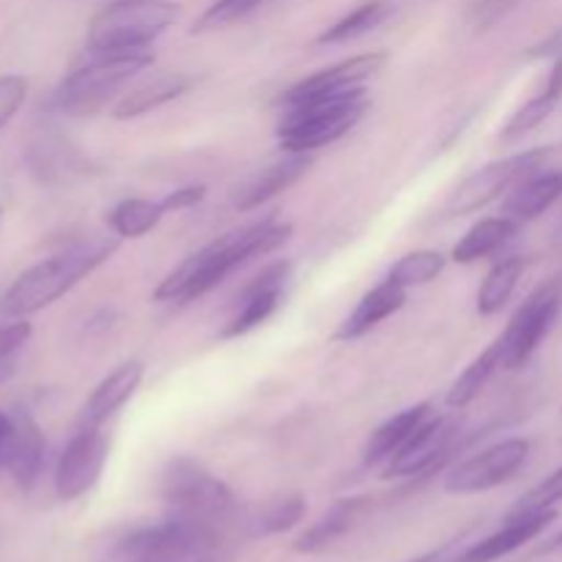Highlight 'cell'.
I'll use <instances>...</instances> for the list:
<instances>
[{"label": "cell", "mask_w": 562, "mask_h": 562, "mask_svg": "<svg viewBox=\"0 0 562 562\" xmlns=\"http://www.w3.org/2000/svg\"><path fill=\"white\" fill-rule=\"evenodd\" d=\"M527 60H547V58H560L562 55V25L558 31L549 33L547 38H541L538 44H532L530 49H527Z\"/></svg>", "instance_id": "39"}, {"label": "cell", "mask_w": 562, "mask_h": 562, "mask_svg": "<svg viewBox=\"0 0 562 562\" xmlns=\"http://www.w3.org/2000/svg\"><path fill=\"white\" fill-rule=\"evenodd\" d=\"M110 442L102 428L77 426L66 448L60 450L58 467H55V494L64 503L80 499L82 494L91 492L102 477L104 464H108Z\"/></svg>", "instance_id": "11"}, {"label": "cell", "mask_w": 562, "mask_h": 562, "mask_svg": "<svg viewBox=\"0 0 562 562\" xmlns=\"http://www.w3.org/2000/svg\"><path fill=\"white\" fill-rule=\"evenodd\" d=\"M384 58H387V53H366L355 55V58L349 60H340V64L329 66V69H322L316 71V75L305 77V80L294 82V86L283 93L280 104H283V108H291V104L311 102V99L338 97V93L362 88L368 77H373L382 69Z\"/></svg>", "instance_id": "14"}, {"label": "cell", "mask_w": 562, "mask_h": 562, "mask_svg": "<svg viewBox=\"0 0 562 562\" xmlns=\"http://www.w3.org/2000/svg\"><path fill=\"white\" fill-rule=\"evenodd\" d=\"M470 543H472L470 536H461V538H456V541L445 543V547L434 549V552L423 554V558L409 560V562H459L461 552H464V549L470 547Z\"/></svg>", "instance_id": "40"}, {"label": "cell", "mask_w": 562, "mask_h": 562, "mask_svg": "<svg viewBox=\"0 0 562 562\" xmlns=\"http://www.w3.org/2000/svg\"><path fill=\"white\" fill-rule=\"evenodd\" d=\"M307 505L302 494H289V497H278L272 503L263 505L258 516L252 519V532L256 536H278V532L291 530L302 521Z\"/></svg>", "instance_id": "32"}, {"label": "cell", "mask_w": 562, "mask_h": 562, "mask_svg": "<svg viewBox=\"0 0 562 562\" xmlns=\"http://www.w3.org/2000/svg\"><path fill=\"white\" fill-rule=\"evenodd\" d=\"M168 214L162 201H146V198H126L119 206L110 209L108 228L119 239H140L148 231L159 225V220Z\"/></svg>", "instance_id": "27"}, {"label": "cell", "mask_w": 562, "mask_h": 562, "mask_svg": "<svg viewBox=\"0 0 562 562\" xmlns=\"http://www.w3.org/2000/svg\"><path fill=\"white\" fill-rule=\"evenodd\" d=\"M27 77L22 75H0V130L11 124L27 99Z\"/></svg>", "instance_id": "36"}, {"label": "cell", "mask_w": 562, "mask_h": 562, "mask_svg": "<svg viewBox=\"0 0 562 562\" xmlns=\"http://www.w3.org/2000/svg\"><path fill=\"white\" fill-rule=\"evenodd\" d=\"M311 165L313 159L307 157V154H289L283 162H274L272 168L258 173L245 190H239L234 206L239 209V212H252V209L263 206V203H269L272 198H278L280 192L289 190L291 184H296V181L311 170Z\"/></svg>", "instance_id": "21"}, {"label": "cell", "mask_w": 562, "mask_h": 562, "mask_svg": "<svg viewBox=\"0 0 562 562\" xmlns=\"http://www.w3.org/2000/svg\"><path fill=\"white\" fill-rule=\"evenodd\" d=\"M217 532L184 519L130 527L104 538L93 562H214L220 549Z\"/></svg>", "instance_id": "3"}, {"label": "cell", "mask_w": 562, "mask_h": 562, "mask_svg": "<svg viewBox=\"0 0 562 562\" xmlns=\"http://www.w3.org/2000/svg\"><path fill=\"white\" fill-rule=\"evenodd\" d=\"M263 0H214L195 22H192L190 33L195 36H203V33H214V31H223V27L234 25V22L245 20L247 14L261 5Z\"/></svg>", "instance_id": "34"}, {"label": "cell", "mask_w": 562, "mask_h": 562, "mask_svg": "<svg viewBox=\"0 0 562 562\" xmlns=\"http://www.w3.org/2000/svg\"><path fill=\"white\" fill-rule=\"evenodd\" d=\"M119 236H99V239L77 241L44 261L33 263L31 269L20 274L14 283L0 296V316L5 318H27L33 313L44 311L60 296L69 294L82 278L102 267L115 250H119Z\"/></svg>", "instance_id": "2"}, {"label": "cell", "mask_w": 562, "mask_h": 562, "mask_svg": "<svg viewBox=\"0 0 562 562\" xmlns=\"http://www.w3.org/2000/svg\"><path fill=\"white\" fill-rule=\"evenodd\" d=\"M558 519V510H538V514L527 516H508L505 527H499L492 536L481 538V541H472L470 547L461 552L459 562H497L508 554H514L516 549H521L525 543L536 541L543 530H547L552 521Z\"/></svg>", "instance_id": "16"}, {"label": "cell", "mask_w": 562, "mask_h": 562, "mask_svg": "<svg viewBox=\"0 0 562 562\" xmlns=\"http://www.w3.org/2000/svg\"><path fill=\"white\" fill-rule=\"evenodd\" d=\"M203 198H206V187L192 184V187H181V190L168 192V195L162 198V203L165 209H168V214H173V212H181V209L195 206V203H201Z\"/></svg>", "instance_id": "38"}, {"label": "cell", "mask_w": 562, "mask_h": 562, "mask_svg": "<svg viewBox=\"0 0 562 562\" xmlns=\"http://www.w3.org/2000/svg\"><path fill=\"white\" fill-rule=\"evenodd\" d=\"M143 368L140 360H126L115 368L110 376H104L102 382L97 384L91 395H88L86 406L80 412V423L77 426H88V428H102L126 401L135 395V390L140 387L143 382Z\"/></svg>", "instance_id": "17"}, {"label": "cell", "mask_w": 562, "mask_h": 562, "mask_svg": "<svg viewBox=\"0 0 562 562\" xmlns=\"http://www.w3.org/2000/svg\"><path fill=\"white\" fill-rule=\"evenodd\" d=\"M530 456L527 439H503L481 453L470 456L445 477V492L448 494H481L508 483L516 472L525 467Z\"/></svg>", "instance_id": "10"}, {"label": "cell", "mask_w": 562, "mask_h": 562, "mask_svg": "<svg viewBox=\"0 0 562 562\" xmlns=\"http://www.w3.org/2000/svg\"><path fill=\"white\" fill-rule=\"evenodd\" d=\"M395 5L393 0H366L357 9H351L349 14L340 16L335 25H329L327 31L318 33L316 44H346L355 42V38L366 36V33L376 31L382 22H387L393 16Z\"/></svg>", "instance_id": "26"}, {"label": "cell", "mask_w": 562, "mask_h": 562, "mask_svg": "<svg viewBox=\"0 0 562 562\" xmlns=\"http://www.w3.org/2000/svg\"><path fill=\"white\" fill-rule=\"evenodd\" d=\"M521 272H525V258L514 256V258H503V261L494 263L488 269L486 280L477 289V313L481 316H497L505 305L514 296L516 285H519Z\"/></svg>", "instance_id": "28"}, {"label": "cell", "mask_w": 562, "mask_h": 562, "mask_svg": "<svg viewBox=\"0 0 562 562\" xmlns=\"http://www.w3.org/2000/svg\"><path fill=\"white\" fill-rule=\"evenodd\" d=\"M549 154H552V148H530V151H519L514 157L497 159V162L475 170L442 203V217H461V214H472L477 209L488 206V203L503 198L508 190H514L527 176L541 170Z\"/></svg>", "instance_id": "8"}, {"label": "cell", "mask_w": 562, "mask_h": 562, "mask_svg": "<svg viewBox=\"0 0 562 562\" xmlns=\"http://www.w3.org/2000/svg\"><path fill=\"white\" fill-rule=\"evenodd\" d=\"M497 368H503V360H499V346L492 344L483 355H477L475 360L467 366V371L461 373L453 382V387L448 390L450 409H464V406H470L472 401L477 398V393L486 387V382L494 376Z\"/></svg>", "instance_id": "30"}, {"label": "cell", "mask_w": 562, "mask_h": 562, "mask_svg": "<svg viewBox=\"0 0 562 562\" xmlns=\"http://www.w3.org/2000/svg\"><path fill=\"white\" fill-rule=\"evenodd\" d=\"M159 499L173 519L223 536L236 516V497L217 475L190 456H173L159 472Z\"/></svg>", "instance_id": "4"}, {"label": "cell", "mask_w": 562, "mask_h": 562, "mask_svg": "<svg viewBox=\"0 0 562 562\" xmlns=\"http://www.w3.org/2000/svg\"><path fill=\"white\" fill-rule=\"evenodd\" d=\"M154 55L143 53H115V55H91L82 66H77L69 77H64L53 93V108L64 115L86 119L99 113L132 77L148 69Z\"/></svg>", "instance_id": "6"}, {"label": "cell", "mask_w": 562, "mask_h": 562, "mask_svg": "<svg viewBox=\"0 0 562 562\" xmlns=\"http://www.w3.org/2000/svg\"><path fill=\"white\" fill-rule=\"evenodd\" d=\"M192 88V77L179 75V71H170V75H157L154 80L143 82L140 88L126 93L119 104H115L113 115L119 121H132L140 119V115L151 113V110L162 108V104L173 102L181 93H187Z\"/></svg>", "instance_id": "24"}, {"label": "cell", "mask_w": 562, "mask_h": 562, "mask_svg": "<svg viewBox=\"0 0 562 562\" xmlns=\"http://www.w3.org/2000/svg\"><path fill=\"white\" fill-rule=\"evenodd\" d=\"M448 267V258L437 250H415L406 252L404 258L393 263V269L387 272L390 283L401 285V289H412V285H426L431 280H437L442 274V269Z\"/></svg>", "instance_id": "31"}, {"label": "cell", "mask_w": 562, "mask_h": 562, "mask_svg": "<svg viewBox=\"0 0 562 562\" xmlns=\"http://www.w3.org/2000/svg\"><path fill=\"white\" fill-rule=\"evenodd\" d=\"M373 499L371 497H349V499H340L335 503L311 530L302 532L300 538L294 541V549L302 554H318L324 549L333 547L335 541H340L344 536H349L366 514L371 510Z\"/></svg>", "instance_id": "18"}, {"label": "cell", "mask_w": 562, "mask_h": 562, "mask_svg": "<svg viewBox=\"0 0 562 562\" xmlns=\"http://www.w3.org/2000/svg\"><path fill=\"white\" fill-rule=\"evenodd\" d=\"M31 335L33 327L25 318H11V324L0 327V384H5L9 379L16 376Z\"/></svg>", "instance_id": "33"}, {"label": "cell", "mask_w": 562, "mask_h": 562, "mask_svg": "<svg viewBox=\"0 0 562 562\" xmlns=\"http://www.w3.org/2000/svg\"><path fill=\"white\" fill-rule=\"evenodd\" d=\"M562 503V467L558 472L547 477L543 483H538L532 492H527L519 503L510 508L508 516H527V514H538V510H549L554 505Z\"/></svg>", "instance_id": "35"}, {"label": "cell", "mask_w": 562, "mask_h": 562, "mask_svg": "<svg viewBox=\"0 0 562 562\" xmlns=\"http://www.w3.org/2000/svg\"><path fill=\"white\" fill-rule=\"evenodd\" d=\"M431 415H434L431 404H417L412 406V409H404L401 415L384 420L382 426L368 437L366 450H362V461H366L368 467L387 464V461L393 459L406 442H409L412 434H415Z\"/></svg>", "instance_id": "22"}, {"label": "cell", "mask_w": 562, "mask_h": 562, "mask_svg": "<svg viewBox=\"0 0 562 562\" xmlns=\"http://www.w3.org/2000/svg\"><path fill=\"white\" fill-rule=\"evenodd\" d=\"M560 307H562V278L547 280V283L538 285V289L521 302L519 311L514 313L510 324L505 327V333L494 340V344L499 346V360H503V368L516 371V368H521L532 355H536L541 340L547 338L552 324L558 322Z\"/></svg>", "instance_id": "9"}, {"label": "cell", "mask_w": 562, "mask_h": 562, "mask_svg": "<svg viewBox=\"0 0 562 562\" xmlns=\"http://www.w3.org/2000/svg\"><path fill=\"white\" fill-rule=\"evenodd\" d=\"M289 223H278L274 217L261 220V223L245 225V228H236L231 234L217 236L214 241H209L206 247H201L198 252H192L184 263L173 269L162 283L154 291V300L157 302H190L198 296L209 294L220 280L228 278L236 267L247 263L256 256H267L274 252L278 247H283L291 236Z\"/></svg>", "instance_id": "1"}, {"label": "cell", "mask_w": 562, "mask_h": 562, "mask_svg": "<svg viewBox=\"0 0 562 562\" xmlns=\"http://www.w3.org/2000/svg\"><path fill=\"white\" fill-rule=\"evenodd\" d=\"M459 439V423L434 412L409 442L384 464V477H428L453 456Z\"/></svg>", "instance_id": "12"}, {"label": "cell", "mask_w": 562, "mask_h": 562, "mask_svg": "<svg viewBox=\"0 0 562 562\" xmlns=\"http://www.w3.org/2000/svg\"><path fill=\"white\" fill-rule=\"evenodd\" d=\"M27 159H31L33 173L44 181H58L77 170L75 148L58 135H44L38 140H33Z\"/></svg>", "instance_id": "29"}, {"label": "cell", "mask_w": 562, "mask_h": 562, "mask_svg": "<svg viewBox=\"0 0 562 562\" xmlns=\"http://www.w3.org/2000/svg\"><path fill=\"white\" fill-rule=\"evenodd\" d=\"M562 198V170L552 173H532L508 192L503 214L514 223H530L554 206Z\"/></svg>", "instance_id": "20"}, {"label": "cell", "mask_w": 562, "mask_h": 562, "mask_svg": "<svg viewBox=\"0 0 562 562\" xmlns=\"http://www.w3.org/2000/svg\"><path fill=\"white\" fill-rule=\"evenodd\" d=\"M404 305H406V289L384 280V283H379L376 289L368 291V294L360 300V305L344 318V324H340L338 333H335V340L362 338V335L371 333L373 327H379L384 318L398 313Z\"/></svg>", "instance_id": "19"}, {"label": "cell", "mask_w": 562, "mask_h": 562, "mask_svg": "<svg viewBox=\"0 0 562 562\" xmlns=\"http://www.w3.org/2000/svg\"><path fill=\"white\" fill-rule=\"evenodd\" d=\"M289 278H291V261L269 263L263 272H258L256 278L250 280V285L241 291L234 316L228 318V324L223 327L220 338L234 340V338H241V335L252 333L256 327H261V324L278 311L280 294H283Z\"/></svg>", "instance_id": "13"}, {"label": "cell", "mask_w": 562, "mask_h": 562, "mask_svg": "<svg viewBox=\"0 0 562 562\" xmlns=\"http://www.w3.org/2000/svg\"><path fill=\"white\" fill-rule=\"evenodd\" d=\"M44 434L38 423L25 409L11 412V431L0 445V470L9 472L11 481L31 492L44 470Z\"/></svg>", "instance_id": "15"}, {"label": "cell", "mask_w": 562, "mask_h": 562, "mask_svg": "<svg viewBox=\"0 0 562 562\" xmlns=\"http://www.w3.org/2000/svg\"><path fill=\"white\" fill-rule=\"evenodd\" d=\"M366 113V86L338 97L291 104L278 124V143L289 154H311L340 140Z\"/></svg>", "instance_id": "7"}, {"label": "cell", "mask_w": 562, "mask_h": 562, "mask_svg": "<svg viewBox=\"0 0 562 562\" xmlns=\"http://www.w3.org/2000/svg\"><path fill=\"white\" fill-rule=\"evenodd\" d=\"M181 16L170 0H113L88 25V55L143 53Z\"/></svg>", "instance_id": "5"}, {"label": "cell", "mask_w": 562, "mask_h": 562, "mask_svg": "<svg viewBox=\"0 0 562 562\" xmlns=\"http://www.w3.org/2000/svg\"><path fill=\"white\" fill-rule=\"evenodd\" d=\"M562 102V55L554 58L552 71H549L547 82H543L541 91L530 99V102L521 104L514 115H510L508 124L499 132V140L503 143H516L525 135H530L532 130L543 124L549 115L554 113V108Z\"/></svg>", "instance_id": "23"}, {"label": "cell", "mask_w": 562, "mask_h": 562, "mask_svg": "<svg viewBox=\"0 0 562 562\" xmlns=\"http://www.w3.org/2000/svg\"><path fill=\"white\" fill-rule=\"evenodd\" d=\"M519 3L521 0H475V5H472L470 11L472 27H475L477 33L488 31V27L497 25L499 20H505Z\"/></svg>", "instance_id": "37"}, {"label": "cell", "mask_w": 562, "mask_h": 562, "mask_svg": "<svg viewBox=\"0 0 562 562\" xmlns=\"http://www.w3.org/2000/svg\"><path fill=\"white\" fill-rule=\"evenodd\" d=\"M519 231V223L510 217H486L481 223L472 225L464 234V239L453 247V261L456 263H475L481 258L494 256L503 245H508Z\"/></svg>", "instance_id": "25"}]
</instances>
